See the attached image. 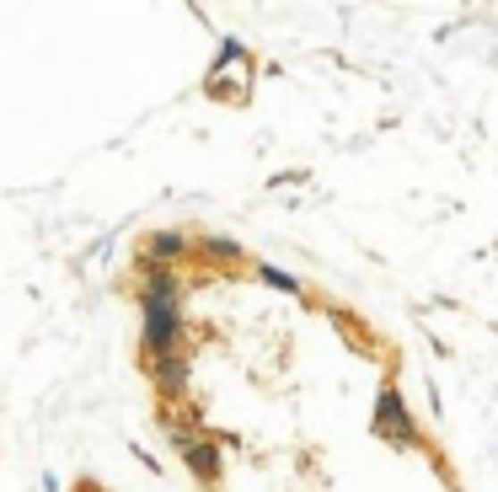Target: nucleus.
<instances>
[{"mask_svg":"<svg viewBox=\"0 0 498 492\" xmlns=\"http://www.w3.org/2000/svg\"><path fill=\"white\" fill-rule=\"evenodd\" d=\"M376 434L392 439V445H418V423H413V413H408L397 386H386L381 402H376Z\"/></svg>","mask_w":498,"mask_h":492,"instance_id":"obj_1","label":"nucleus"},{"mask_svg":"<svg viewBox=\"0 0 498 492\" xmlns=\"http://www.w3.org/2000/svg\"><path fill=\"white\" fill-rule=\"evenodd\" d=\"M263 279H268V284H279V289H295V279H290V273H279V268H263Z\"/></svg>","mask_w":498,"mask_h":492,"instance_id":"obj_2","label":"nucleus"}]
</instances>
